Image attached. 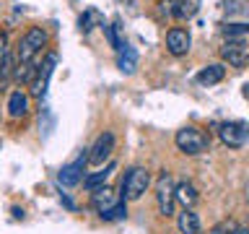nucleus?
Returning <instances> with one entry per match:
<instances>
[{
  "mask_svg": "<svg viewBox=\"0 0 249 234\" xmlns=\"http://www.w3.org/2000/svg\"><path fill=\"white\" fill-rule=\"evenodd\" d=\"M91 206L99 214V218L104 221H122L127 216V206H124V198L112 187H99V190L91 193Z\"/></svg>",
  "mask_w": 249,
  "mask_h": 234,
  "instance_id": "nucleus-1",
  "label": "nucleus"
},
{
  "mask_svg": "<svg viewBox=\"0 0 249 234\" xmlns=\"http://www.w3.org/2000/svg\"><path fill=\"white\" fill-rule=\"evenodd\" d=\"M47 42H50L47 29L31 26L26 34L18 39V47H16V60H18V65H31V62H36V55L47 47Z\"/></svg>",
  "mask_w": 249,
  "mask_h": 234,
  "instance_id": "nucleus-2",
  "label": "nucleus"
},
{
  "mask_svg": "<svg viewBox=\"0 0 249 234\" xmlns=\"http://www.w3.org/2000/svg\"><path fill=\"white\" fill-rule=\"evenodd\" d=\"M148 187H151V172H148L145 167H130L122 175L120 195L124 200H140Z\"/></svg>",
  "mask_w": 249,
  "mask_h": 234,
  "instance_id": "nucleus-3",
  "label": "nucleus"
},
{
  "mask_svg": "<svg viewBox=\"0 0 249 234\" xmlns=\"http://www.w3.org/2000/svg\"><path fill=\"white\" fill-rule=\"evenodd\" d=\"M174 143H177V148H179L182 154H187V156H197V154H202V151H208L210 138H208L200 128H195V125H187V128L177 130Z\"/></svg>",
  "mask_w": 249,
  "mask_h": 234,
  "instance_id": "nucleus-4",
  "label": "nucleus"
},
{
  "mask_svg": "<svg viewBox=\"0 0 249 234\" xmlns=\"http://www.w3.org/2000/svg\"><path fill=\"white\" fill-rule=\"evenodd\" d=\"M215 130H218V138H221V143L229 146V148H241V146L249 143V122H244V120L221 122Z\"/></svg>",
  "mask_w": 249,
  "mask_h": 234,
  "instance_id": "nucleus-5",
  "label": "nucleus"
},
{
  "mask_svg": "<svg viewBox=\"0 0 249 234\" xmlns=\"http://www.w3.org/2000/svg\"><path fill=\"white\" fill-rule=\"evenodd\" d=\"M174 179L169 172H163L156 182V203H159V214L161 216H174V206H177V195H174Z\"/></svg>",
  "mask_w": 249,
  "mask_h": 234,
  "instance_id": "nucleus-6",
  "label": "nucleus"
},
{
  "mask_svg": "<svg viewBox=\"0 0 249 234\" xmlns=\"http://www.w3.org/2000/svg\"><path fill=\"white\" fill-rule=\"evenodd\" d=\"M86 164H89V148H83L81 156H78L75 161L65 164L60 172H57V182L65 185V187H75L78 182H83V172H86Z\"/></svg>",
  "mask_w": 249,
  "mask_h": 234,
  "instance_id": "nucleus-7",
  "label": "nucleus"
},
{
  "mask_svg": "<svg viewBox=\"0 0 249 234\" xmlns=\"http://www.w3.org/2000/svg\"><path fill=\"white\" fill-rule=\"evenodd\" d=\"M54 65H57V55H54V52L47 55L42 65H36L34 81H31V97L42 99L44 94H47V83H50V76L54 73Z\"/></svg>",
  "mask_w": 249,
  "mask_h": 234,
  "instance_id": "nucleus-8",
  "label": "nucleus"
},
{
  "mask_svg": "<svg viewBox=\"0 0 249 234\" xmlns=\"http://www.w3.org/2000/svg\"><path fill=\"white\" fill-rule=\"evenodd\" d=\"M221 58L231 68H241L249 60V47L244 39H226V44L221 47Z\"/></svg>",
  "mask_w": 249,
  "mask_h": 234,
  "instance_id": "nucleus-9",
  "label": "nucleus"
},
{
  "mask_svg": "<svg viewBox=\"0 0 249 234\" xmlns=\"http://www.w3.org/2000/svg\"><path fill=\"white\" fill-rule=\"evenodd\" d=\"M112 151H114V136L112 133H101V136L93 140V146L89 148V164L104 167V161H109Z\"/></svg>",
  "mask_w": 249,
  "mask_h": 234,
  "instance_id": "nucleus-10",
  "label": "nucleus"
},
{
  "mask_svg": "<svg viewBox=\"0 0 249 234\" xmlns=\"http://www.w3.org/2000/svg\"><path fill=\"white\" fill-rule=\"evenodd\" d=\"M190 47H192V37H190V31H187V29L174 26V29L166 31V50L174 55V58L187 55V52H190Z\"/></svg>",
  "mask_w": 249,
  "mask_h": 234,
  "instance_id": "nucleus-11",
  "label": "nucleus"
},
{
  "mask_svg": "<svg viewBox=\"0 0 249 234\" xmlns=\"http://www.w3.org/2000/svg\"><path fill=\"white\" fill-rule=\"evenodd\" d=\"M114 167L117 164L114 161H109L107 167H99V169H93V172H89V175L83 177V187L86 190H99V187H104L107 185V179L112 177V172H114Z\"/></svg>",
  "mask_w": 249,
  "mask_h": 234,
  "instance_id": "nucleus-12",
  "label": "nucleus"
},
{
  "mask_svg": "<svg viewBox=\"0 0 249 234\" xmlns=\"http://www.w3.org/2000/svg\"><path fill=\"white\" fill-rule=\"evenodd\" d=\"M163 8L169 5V13L174 16V19L184 21V19H192L195 13H197V5L200 0H169V3H161Z\"/></svg>",
  "mask_w": 249,
  "mask_h": 234,
  "instance_id": "nucleus-13",
  "label": "nucleus"
},
{
  "mask_svg": "<svg viewBox=\"0 0 249 234\" xmlns=\"http://www.w3.org/2000/svg\"><path fill=\"white\" fill-rule=\"evenodd\" d=\"M177 229L179 234H200L202 224H200V216L195 214V208H182V214L177 216Z\"/></svg>",
  "mask_w": 249,
  "mask_h": 234,
  "instance_id": "nucleus-14",
  "label": "nucleus"
},
{
  "mask_svg": "<svg viewBox=\"0 0 249 234\" xmlns=\"http://www.w3.org/2000/svg\"><path fill=\"white\" fill-rule=\"evenodd\" d=\"M26 112H29V94L21 91V89L11 91V97H8V115H11L13 120H21Z\"/></svg>",
  "mask_w": 249,
  "mask_h": 234,
  "instance_id": "nucleus-15",
  "label": "nucleus"
},
{
  "mask_svg": "<svg viewBox=\"0 0 249 234\" xmlns=\"http://www.w3.org/2000/svg\"><path fill=\"white\" fill-rule=\"evenodd\" d=\"M223 76H226V65H221V62H213V65H205V68L197 73V83H200V86H215V83L223 81Z\"/></svg>",
  "mask_w": 249,
  "mask_h": 234,
  "instance_id": "nucleus-16",
  "label": "nucleus"
},
{
  "mask_svg": "<svg viewBox=\"0 0 249 234\" xmlns=\"http://www.w3.org/2000/svg\"><path fill=\"white\" fill-rule=\"evenodd\" d=\"M174 195H177V203L182 208H195V203L200 200V195H197V190H195L192 182H179L174 187Z\"/></svg>",
  "mask_w": 249,
  "mask_h": 234,
  "instance_id": "nucleus-17",
  "label": "nucleus"
},
{
  "mask_svg": "<svg viewBox=\"0 0 249 234\" xmlns=\"http://www.w3.org/2000/svg\"><path fill=\"white\" fill-rule=\"evenodd\" d=\"M117 68L122 70V73H132V70L138 68V52L132 50L130 44H124L120 50V58H117Z\"/></svg>",
  "mask_w": 249,
  "mask_h": 234,
  "instance_id": "nucleus-18",
  "label": "nucleus"
},
{
  "mask_svg": "<svg viewBox=\"0 0 249 234\" xmlns=\"http://www.w3.org/2000/svg\"><path fill=\"white\" fill-rule=\"evenodd\" d=\"M221 31L226 39H244L249 34V23H226Z\"/></svg>",
  "mask_w": 249,
  "mask_h": 234,
  "instance_id": "nucleus-19",
  "label": "nucleus"
},
{
  "mask_svg": "<svg viewBox=\"0 0 249 234\" xmlns=\"http://www.w3.org/2000/svg\"><path fill=\"white\" fill-rule=\"evenodd\" d=\"M104 34H107V39H109V44H112V47H114L117 52H120L122 47H124V42H122V39H120V34H117V23H112V26H104Z\"/></svg>",
  "mask_w": 249,
  "mask_h": 234,
  "instance_id": "nucleus-20",
  "label": "nucleus"
},
{
  "mask_svg": "<svg viewBox=\"0 0 249 234\" xmlns=\"http://www.w3.org/2000/svg\"><path fill=\"white\" fill-rule=\"evenodd\" d=\"M236 232V226L229 224V221H221V224H215L213 229H210V234H233Z\"/></svg>",
  "mask_w": 249,
  "mask_h": 234,
  "instance_id": "nucleus-21",
  "label": "nucleus"
},
{
  "mask_svg": "<svg viewBox=\"0 0 249 234\" xmlns=\"http://www.w3.org/2000/svg\"><path fill=\"white\" fill-rule=\"evenodd\" d=\"M8 37L5 34H0V70H3V65H5V60H8Z\"/></svg>",
  "mask_w": 249,
  "mask_h": 234,
  "instance_id": "nucleus-22",
  "label": "nucleus"
},
{
  "mask_svg": "<svg viewBox=\"0 0 249 234\" xmlns=\"http://www.w3.org/2000/svg\"><path fill=\"white\" fill-rule=\"evenodd\" d=\"M247 229H249V224H247Z\"/></svg>",
  "mask_w": 249,
  "mask_h": 234,
  "instance_id": "nucleus-23",
  "label": "nucleus"
}]
</instances>
